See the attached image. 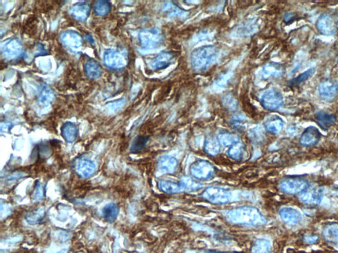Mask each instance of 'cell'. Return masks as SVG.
<instances>
[{"mask_svg":"<svg viewBox=\"0 0 338 253\" xmlns=\"http://www.w3.org/2000/svg\"><path fill=\"white\" fill-rule=\"evenodd\" d=\"M226 218L229 222L245 226H262L267 222L258 208L250 206L232 209L227 213Z\"/></svg>","mask_w":338,"mask_h":253,"instance_id":"1","label":"cell"},{"mask_svg":"<svg viewBox=\"0 0 338 253\" xmlns=\"http://www.w3.org/2000/svg\"><path fill=\"white\" fill-rule=\"evenodd\" d=\"M215 172V166L207 160H196L190 167L192 177L198 180H210L214 178Z\"/></svg>","mask_w":338,"mask_h":253,"instance_id":"2","label":"cell"},{"mask_svg":"<svg viewBox=\"0 0 338 253\" xmlns=\"http://www.w3.org/2000/svg\"><path fill=\"white\" fill-rule=\"evenodd\" d=\"M201 198L214 204H224L229 203L232 199V194L223 188L211 186L206 189L201 194Z\"/></svg>","mask_w":338,"mask_h":253,"instance_id":"3","label":"cell"},{"mask_svg":"<svg viewBox=\"0 0 338 253\" xmlns=\"http://www.w3.org/2000/svg\"><path fill=\"white\" fill-rule=\"evenodd\" d=\"M309 186V183L307 180L295 176L285 178L279 183L280 189L289 194H301Z\"/></svg>","mask_w":338,"mask_h":253,"instance_id":"4","label":"cell"},{"mask_svg":"<svg viewBox=\"0 0 338 253\" xmlns=\"http://www.w3.org/2000/svg\"><path fill=\"white\" fill-rule=\"evenodd\" d=\"M104 64L112 69L124 68L128 64V58L126 53L122 51L108 49L105 51L103 56Z\"/></svg>","mask_w":338,"mask_h":253,"instance_id":"5","label":"cell"},{"mask_svg":"<svg viewBox=\"0 0 338 253\" xmlns=\"http://www.w3.org/2000/svg\"><path fill=\"white\" fill-rule=\"evenodd\" d=\"M284 104V96L278 90L270 89L264 94L261 104L268 110H276Z\"/></svg>","mask_w":338,"mask_h":253,"instance_id":"6","label":"cell"},{"mask_svg":"<svg viewBox=\"0 0 338 253\" xmlns=\"http://www.w3.org/2000/svg\"><path fill=\"white\" fill-rule=\"evenodd\" d=\"M60 40L65 47L73 52H78L82 49L83 45V37L78 32L68 31L62 32Z\"/></svg>","mask_w":338,"mask_h":253,"instance_id":"7","label":"cell"},{"mask_svg":"<svg viewBox=\"0 0 338 253\" xmlns=\"http://www.w3.org/2000/svg\"><path fill=\"white\" fill-rule=\"evenodd\" d=\"M2 52L6 60H13L18 59L23 54V46L22 42L17 38L10 39L5 42L2 46Z\"/></svg>","mask_w":338,"mask_h":253,"instance_id":"8","label":"cell"},{"mask_svg":"<svg viewBox=\"0 0 338 253\" xmlns=\"http://www.w3.org/2000/svg\"><path fill=\"white\" fill-rule=\"evenodd\" d=\"M318 90L321 99L325 102H334L338 96V85L333 80L322 81L318 85Z\"/></svg>","mask_w":338,"mask_h":253,"instance_id":"9","label":"cell"},{"mask_svg":"<svg viewBox=\"0 0 338 253\" xmlns=\"http://www.w3.org/2000/svg\"><path fill=\"white\" fill-rule=\"evenodd\" d=\"M325 190L322 187H309L300 194V200L311 206L319 205L323 201Z\"/></svg>","mask_w":338,"mask_h":253,"instance_id":"10","label":"cell"},{"mask_svg":"<svg viewBox=\"0 0 338 253\" xmlns=\"http://www.w3.org/2000/svg\"><path fill=\"white\" fill-rule=\"evenodd\" d=\"M316 29L324 36L334 35L338 31L336 22L327 14H323L316 22Z\"/></svg>","mask_w":338,"mask_h":253,"instance_id":"11","label":"cell"},{"mask_svg":"<svg viewBox=\"0 0 338 253\" xmlns=\"http://www.w3.org/2000/svg\"><path fill=\"white\" fill-rule=\"evenodd\" d=\"M74 168L78 175L84 179L91 178L96 171V164L86 158H80L76 160Z\"/></svg>","mask_w":338,"mask_h":253,"instance_id":"12","label":"cell"},{"mask_svg":"<svg viewBox=\"0 0 338 253\" xmlns=\"http://www.w3.org/2000/svg\"><path fill=\"white\" fill-rule=\"evenodd\" d=\"M322 134L319 130L315 127L310 126L303 132L299 143L303 147H314L320 142Z\"/></svg>","mask_w":338,"mask_h":253,"instance_id":"13","label":"cell"},{"mask_svg":"<svg viewBox=\"0 0 338 253\" xmlns=\"http://www.w3.org/2000/svg\"><path fill=\"white\" fill-rule=\"evenodd\" d=\"M178 160L171 155H163L157 161V171L161 175L172 174L177 171Z\"/></svg>","mask_w":338,"mask_h":253,"instance_id":"14","label":"cell"},{"mask_svg":"<svg viewBox=\"0 0 338 253\" xmlns=\"http://www.w3.org/2000/svg\"><path fill=\"white\" fill-rule=\"evenodd\" d=\"M279 216L282 221L289 226H296L302 221V213L297 209L291 207H283L279 210Z\"/></svg>","mask_w":338,"mask_h":253,"instance_id":"15","label":"cell"},{"mask_svg":"<svg viewBox=\"0 0 338 253\" xmlns=\"http://www.w3.org/2000/svg\"><path fill=\"white\" fill-rule=\"evenodd\" d=\"M314 117L316 124L325 131H328L337 121L336 116L325 111H317Z\"/></svg>","mask_w":338,"mask_h":253,"instance_id":"16","label":"cell"},{"mask_svg":"<svg viewBox=\"0 0 338 253\" xmlns=\"http://www.w3.org/2000/svg\"><path fill=\"white\" fill-rule=\"evenodd\" d=\"M323 236L326 242L338 249V224L329 223L323 229Z\"/></svg>","mask_w":338,"mask_h":253,"instance_id":"17","label":"cell"},{"mask_svg":"<svg viewBox=\"0 0 338 253\" xmlns=\"http://www.w3.org/2000/svg\"><path fill=\"white\" fill-rule=\"evenodd\" d=\"M90 6L87 2H80L71 7L69 14L76 20L83 22L87 20L90 13Z\"/></svg>","mask_w":338,"mask_h":253,"instance_id":"18","label":"cell"},{"mask_svg":"<svg viewBox=\"0 0 338 253\" xmlns=\"http://www.w3.org/2000/svg\"><path fill=\"white\" fill-rule=\"evenodd\" d=\"M159 189L166 194H177L184 191L180 182H176L169 180H160L158 182Z\"/></svg>","mask_w":338,"mask_h":253,"instance_id":"19","label":"cell"},{"mask_svg":"<svg viewBox=\"0 0 338 253\" xmlns=\"http://www.w3.org/2000/svg\"><path fill=\"white\" fill-rule=\"evenodd\" d=\"M62 138L68 143H73L77 139L79 134L78 127L73 123L66 122L61 128Z\"/></svg>","mask_w":338,"mask_h":253,"instance_id":"20","label":"cell"},{"mask_svg":"<svg viewBox=\"0 0 338 253\" xmlns=\"http://www.w3.org/2000/svg\"><path fill=\"white\" fill-rule=\"evenodd\" d=\"M85 71L88 77L92 80H96L101 75L102 67L97 60L89 59L85 63Z\"/></svg>","mask_w":338,"mask_h":253,"instance_id":"21","label":"cell"},{"mask_svg":"<svg viewBox=\"0 0 338 253\" xmlns=\"http://www.w3.org/2000/svg\"><path fill=\"white\" fill-rule=\"evenodd\" d=\"M284 122L281 118L277 115L271 117L265 122V128L266 131L270 133L278 134L283 130Z\"/></svg>","mask_w":338,"mask_h":253,"instance_id":"22","label":"cell"},{"mask_svg":"<svg viewBox=\"0 0 338 253\" xmlns=\"http://www.w3.org/2000/svg\"><path fill=\"white\" fill-rule=\"evenodd\" d=\"M120 209L117 204L110 203L105 204L102 209V216L106 222L112 223L115 222L119 216Z\"/></svg>","mask_w":338,"mask_h":253,"instance_id":"23","label":"cell"},{"mask_svg":"<svg viewBox=\"0 0 338 253\" xmlns=\"http://www.w3.org/2000/svg\"><path fill=\"white\" fill-rule=\"evenodd\" d=\"M46 217V211L45 208H39L31 212H28L25 216L28 224L30 225H36L41 224Z\"/></svg>","mask_w":338,"mask_h":253,"instance_id":"24","label":"cell"},{"mask_svg":"<svg viewBox=\"0 0 338 253\" xmlns=\"http://www.w3.org/2000/svg\"><path fill=\"white\" fill-rule=\"evenodd\" d=\"M314 72H315V69L314 68L308 69L307 71L303 72V73L300 74L299 75H298L297 76H296V77L289 81L288 82V85L291 88H297L300 87V86L303 84V83L306 82L311 76L313 75Z\"/></svg>","mask_w":338,"mask_h":253,"instance_id":"25","label":"cell"},{"mask_svg":"<svg viewBox=\"0 0 338 253\" xmlns=\"http://www.w3.org/2000/svg\"><path fill=\"white\" fill-rule=\"evenodd\" d=\"M55 99L54 92L47 86L44 85L39 94V102L41 106H47L54 101Z\"/></svg>","mask_w":338,"mask_h":253,"instance_id":"26","label":"cell"},{"mask_svg":"<svg viewBox=\"0 0 338 253\" xmlns=\"http://www.w3.org/2000/svg\"><path fill=\"white\" fill-rule=\"evenodd\" d=\"M149 140V136H138L134 139L130 147V152L134 154L142 152L146 147L148 141Z\"/></svg>","mask_w":338,"mask_h":253,"instance_id":"27","label":"cell"},{"mask_svg":"<svg viewBox=\"0 0 338 253\" xmlns=\"http://www.w3.org/2000/svg\"><path fill=\"white\" fill-rule=\"evenodd\" d=\"M184 187V191L192 192L202 189L203 185L189 176H184L180 181Z\"/></svg>","mask_w":338,"mask_h":253,"instance_id":"28","label":"cell"},{"mask_svg":"<svg viewBox=\"0 0 338 253\" xmlns=\"http://www.w3.org/2000/svg\"><path fill=\"white\" fill-rule=\"evenodd\" d=\"M272 250V245L269 241L265 239H260L256 241L252 253H270Z\"/></svg>","mask_w":338,"mask_h":253,"instance_id":"29","label":"cell"},{"mask_svg":"<svg viewBox=\"0 0 338 253\" xmlns=\"http://www.w3.org/2000/svg\"><path fill=\"white\" fill-rule=\"evenodd\" d=\"M95 13L101 17L108 15L111 11V4L110 2L99 0L95 3Z\"/></svg>","mask_w":338,"mask_h":253,"instance_id":"30","label":"cell"},{"mask_svg":"<svg viewBox=\"0 0 338 253\" xmlns=\"http://www.w3.org/2000/svg\"><path fill=\"white\" fill-rule=\"evenodd\" d=\"M265 71L268 75L280 76L284 75L285 68L282 65L274 63V64H268L266 67Z\"/></svg>","mask_w":338,"mask_h":253,"instance_id":"31","label":"cell"},{"mask_svg":"<svg viewBox=\"0 0 338 253\" xmlns=\"http://www.w3.org/2000/svg\"><path fill=\"white\" fill-rule=\"evenodd\" d=\"M46 196V184L40 182H36L32 192V199L35 201H39L45 199Z\"/></svg>","mask_w":338,"mask_h":253,"instance_id":"32","label":"cell"},{"mask_svg":"<svg viewBox=\"0 0 338 253\" xmlns=\"http://www.w3.org/2000/svg\"><path fill=\"white\" fill-rule=\"evenodd\" d=\"M205 150L208 154L215 157V155L218 154L220 152L219 144L215 139H209V140L206 141Z\"/></svg>","mask_w":338,"mask_h":253,"instance_id":"33","label":"cell"},{"mask_svg":"<svg viewBox=\"0 0 338 253\" xmlns=\"http://www.w3.org/2000/svg\"><path fill=\"white\" fill-rule=\"evenodd\" d=\"M243 147L240 142L235 144L229 149L228 155L229 157L235 160H240L242 159Z\"/></svg>","mask_w":338,"mask_h":253,"instance_id":"34","label":"cell"},{"mask_svg":"<svg viewBox=\"0 0 338 253\" xmlns=\"http://www.w3.org/2000/svg\"><path fill=\"white\" fill-rule=\"evenodd\" d=\"M219 139L220 143L224 147L235 145V144L240 142L237 138L230 134H222L220 135Z\"/></svg>","mask_w":338,"mask_h":253,"instance_id":"35","label":"cell"},{"mask_svg":"<svg viewBox=\"0 0 338 253\" xmlns=\"http://www.w3.org/2000/svg\"><path fill=\"white\" fill-rule=\"evenodd\" d=\"M318 240V237L313 234H307L303 237V241L307 245L314 244Z\"/></svg>","mask_w":338,"mask_h":253,"instance_id":"36","label":"cell"},{"mask_svg":"<svg viewBox=\"0 0 338 253\" xmlns=\"http://www.w3.org/2000/svg\"><path fill=\"white\" fill-rule=\"evenodd\" d=\"M11 126H12V125H11L10 123H8V122L2 123L1 131L2 133H8V132L10 131L11 129Z\"/></svg>","mask_w":338,"mask_h":253,"instance_id":"37","label":"cell"},{"mask_svg":"<svg viewBox=\"0 0 338 253\" xmlns=\"http://www.w3.org/2000/svg\"><path fill=\"white\" fill-rule=\"evenodd\" d=\"M294 20V15L293 13H287L284 17V22L285 23H289L293 22Z\"/></svg>","mask_w":338,"mask_h":253,"instance_id":"38","label":"cell"},{"mask_svg":"<svg viewBox=\"0 0 338 253\" xmlns=\"http://www.w3.org/2000/svg\"><path fill=\"white\" fill-rule=\"evenodd\" d=\"M86 38L87 39H88V40H89L90 43L92 44H92H93L94 43L93 38H92V37H91V36L90 35V34H88V35H87L86 36Z\"/></svg>","mask_w":338,"mask_h":253,"instance_id":"39","label":"cell"},{"mask_svg":"<svg viewBox=\"0 0 338 253\" xmlns=\"http://www.w3.org/2000/svg\"><path fill=\"white\" fill-rule=\"evenodd\" d=\"M68 249H62L60 250H59V252H57V253H67L68 252Z\"/></svg>","mask_w":338,"mask_h":253,"instance_id":"40","label":"cell"}]
</instances>
